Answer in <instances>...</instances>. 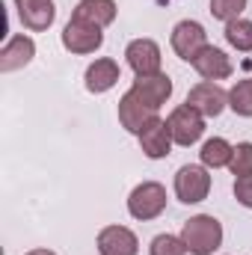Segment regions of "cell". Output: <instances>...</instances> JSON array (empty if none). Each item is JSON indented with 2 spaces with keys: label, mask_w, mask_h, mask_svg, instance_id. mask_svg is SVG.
Segmentation results:
<instances>
[{
  "label": "cell",
  "mask_w": 252,
  "mask_h": 255,
  "mask_svg": "<svg viewBox=\"0 0 252 255\" xmlns=\"http://www.w3.org/2000/svg\"><path fill=\"white\" fill-rule=\"evenodd\" d=\"M181 241L190 255H214L223 244V223L211 214H196L181 226Z\"/></svg>",
  "instance_id": "cell-1"
},
{
  "label": "cell",
  "mask_w": 252,
  "mask_h": 255,
  "mask_svg": "<svg viewBox=\"0 0 252 255\" xmlns=\"http://www.w3.org/2000/svg\"><path fill=\"white\" fill-rule=\"evenodd\" d=\"M163 211H166V187L157 181H142L127 196V214L133 220L148 223V220L160 217Z\"/></svg>",
  "instance_id": "cell-2"
},
{
  "label": "cell",
  "mask_w": 252,
  "mask_h": 255,
  "mask_svg": "<svg viewBox=\"0 0 252 255\" xmlns=\"http://www.w3.org/2000/svg\"><path fill=\"white\" fill-rule=\"evenodd\" d=\"M208 193H211L208 166H202V163H184V166L175 172V196H178L184 205H199V202H205Z\"/></svg>",
  "instance_id": "cell-3"
},
{
  "label": "cell",
  "mask_w": 252,
  "mask_h": 255,
  "mask_svg": "<svg viewBox=\"0 0 252 255\" xmlns=\"http://www.w3.org/2000/svg\"><path fill=\"white\" fill-rule=\"evenodd\" d=\"M166 125H169V133H172V142H175V145H193V142H199L202 133H205V116L184 101L181 107H175V110L169 113Z\"/></svg>",
  "instance_id": "cell-4"
},
{
  "label": "cell",
  "mask_w": 252,
  "mask_h": 255,
  "mask_svg": "<svg viewBox=\"0 0 252 255\" xmlns=\"http://www.w3.org/2000/svg\"><path fill=\"white\" fill-rule=\"evenodd\" d=\"M101 45H104V33L95 24H86V21L71 18L63 27V48L71 51V54H80V57L83 54H95Z\"/></svg>",
  "instance_id": "cell-5"
},
{
  "label": "cell",
  "mask_w": 252,
  "mask_h": 255,
  "mask_svg": "<svg viewBox=\"0 0 252 255\" xmlns=\"http://www.w3.org/2000/svg\"><path fill=\"white\" fill-rule=\"evenodd\" d=\"M154 119H157V110L151 104H145L133 89H127L125 95H122V101H119V125L125 128V130L139 136Z\"/></svg>",
  "instance_id": "cell-6"
},
{
  "label": "cell",
  "mask_w": 252,
  "mask_h": 255,
  "mask_svg": "<svg viewBox=\"0 0 252 255\" xmlns=\"http://www.w3.org/2000/svg\"><path fill=\"white\" fill-rule=\"evenodd\" d=\"M187 104L196 107L205 119H217L229 107V92L220 83H214V80H202L187 92Z\"/></svg>",
  "instance_id": "cell-7"
},
{
  "label": "cell",
  "mask_w": 252,
  "mask_h": 255,
  "mask_svg": "<svg viewBox=\"0 0 252 255\" xmlns=\"http://www.w3.org/2000/svg\"><path fill=\"white\" fill-rule=\"evenodd\" d=\"M125 60L133 68L136 77H145V74H157L163 57H160V45L154 39H133L125 48Z\"/></svg>",
  "instance_id": "cell-8"
},
{
  "label": "cell",
  "mask_w": 252,
  "mask_h": 255,
  "mask_svg": "<svg viewBox=\"0 0 252 255\" xmlns=\"http://www.w3.org/2000/svg\"><path fill=\"white\" fill-rule=\"evenodd\" d=\"M190 65L199 71V77L202 80H226V77H232V71H235V65H232V57L226 54V51H220V48H214V45H205L193 60Z\"/></svg>",
  "instance_id": "cell-9"
},
{
  "label": "cell",
  "mask_w": 252,
  "mask_h": 255,
  "mask_svg": "<svg viewBox=\"0 0 252 255\" xmlns=\"http://www.w3.org/2000/svg\"><path fill=\"white\" fill-rule=\"evenodd\" d=\"M208 45V33L199 21H178L172 27V51L181 57V60H193L202 48Z\"/></svg>",
  "instance_id": "cell-10"
},
{
  "label": "cell",
  "mask_w": 252,
  "mask_h": 255,
  "mask_svg": "<svg viewBox=\"0 0 252 255\" xmlns=\"http://www.w3.org/2000/svg\"><path fill=\"white\" fill-rule=\"evenodd\" d=\"M15 12H18L21 24L33 33H45L57 18L54 0H15Z\"/></svg>",
  "instance_id": "cell-11"
},
{
  "label": "cell",
  "mask_w": 252,
  "mask_h": 255,
  "mask_svg": "<svg viewBox=\"0 0 252 255\" xmlns=\"http://www.w3.org/2000/svg\"><path fill=\"white\" fill-rule=\"evenodd\" d=\"M101 255H139V241L127 226H107L98 232Z\"/></svg>",
  "instance_id": "cell-12"
},
{
  "label": "cell",
  "mask_w": 252,
  "mask_h": 255,
  "mask_svg": "<svg viewBox=\"0 0 252 255\" xmlns=\"http://www.w3.org/2000/svg\"><path fill=\"white\" fill-rule=\"evenodd\" d=\"M130 89H133L145 104H151L154 110H160V107L172 98V80H169V74H163V71H157V74H145V77H136Z\"/></svg>",
  "instance_id": "cell-13"
},
{
  "label": "cell",
  "mask_w": 252,
  "mask_h": 255,
  "mask_svg": "<svg viewBox=\"0 0 252 255\" xmlns=\"http://www.w3.org/2000/svg\"><path fill=\"white\" fill-rule=\"evenodd\" d=\"M139 148L148 160H163L172 151V133H169V125L160 116L139 133Z\"/></svg>",
  "instance_id": "cell-14"
},
{
  "label": "cell",
  "mask_w": 252,
  "mask_h": 255,
  "mask_svg": "<svg viewBox=\"0 0 252 255\" xmlns=\"http://www.w3.org/2000/svg\"><path fill=\"white\" fill-rule=\"evenodd\" d=\"M119 77H122V68H119L116 60H110V57L95 60V63L86 68V74H83L86 89H89L92 95H104V92H110V89L119 83Z\"/></svg>",
  "instance_id": "cell-15"
},
{
  "label": "cell",
  "mask_w": 252,
  "mask_h": 255,
  "mask_svg": "<svg viewBox=\"0 0 252 255\" xmlns=\"http://www.w3.org/2000/svg\"><path fill=\"white\" fill-rule=\"evenodd\" d=\"M33 57H36V42L30 36H12L3 45V51H0V71L3 74L18 71V68H24V65L30 63Z\"/></svg>",
  "instance_id": "cell-16"
},
{
  "label": "cell",
  "mask_w": 252,
  "mask_h": 255,
  "mask_svg": "<svg viewBox=\"0 0 252 255\" xmlns=\"http://www.w3.org/2000/svg\"><path fill=\"white\" fill-rule=\"evenodd\" d=\"M71 18L77 21H86V24H95V27H107L116 21V0H80L71 12Z\"/></svg>",
  "instance_id": "cell-17"
},
{
  "label": "cell",
  "mask_w": 252,
  "mask_h": 255,
  "mask_svg": "<svg viewBox=\"0 0 252 255\" xmlns=\"http://www.w3.org/2000/svg\"><path fill=\"white\" fill-rule=\"evenodd\" d=\"M232 151H235V145H232L229 139L211 136V139H205V145H202V151H199V160H202V166H208V169H223V166L232 163Z\"/></svg>",
  "instance_id": "cell-18"
},
{
  "label": "cell",
  "mask_w": 252,
  "mask_h": 255,
  "mask_svg": "<svg viewBox=\"0 0 252 255\" xmlns=\"http://www.w3.org/2000/svg\"><path fill=\"white\" fill-rule=\"evenodd\" d=\"M226 42H229L235 51L250 54L252 51V21H247V18L229 21V24H226Z\"/></svg>",
  "instance_id": "cell-19"
},
{
  "label": "cell",
  "mask_w": 252,
  "mask_h": 255,
  "mask_svg": "<svg viewBox=\"0 0 252 255\" xmlns=\"http://www.w3.org/2000/svg\"><path fill=\"white\" fill-rule=\"evenodd\" d=\"M229 107H232L238 116L252 119V77L238 80V83L229 89Z\"/></svg>",
  "instance_id": "cell-20"
},
{
  "label": "cell",
  "mask_w": 252,
  "mask_h": 255,
  "mask_svg": "<svg viewBox=\"0 0 252 255\" xmlns=\"http://www.w3.org/2000/svg\"><path fill=\"white\" fill-rule=\"evenodd\" d=\"M229 169H232L235 178H241V175H252V142H238V145H235Z\"/></svg>",
  "instance_id": "cell-21"
},
{
  "label": "cell",
  "mask_w": 252,
  "mask_h": 255,
  "mask_svg": "<svg viewBox=\"0 0 252 255\" xmlns=\"http://www.w3.org/2000/svg\"><path fill=\"white\" fill-rule=\"evenodd\" d=\"M148 255H187V247L175 235H157L148 247Z\"/></svg>",
  "instance_id": "cell-22"
},
{
  "label": "cell",
  "mask_w": 252,
  "mask_h": 255,
  "mask_svg": "<svg viewBox=\"0 0 252 255\" xmlns=\"http://www.w3.org/2000/svg\"><path fill=\"white\" fill-rule=\"evenodd\" d=\"M247 9V0H211V15L217 21H235L241 18V12Z\"/></svg>",
  "instance_id": "cell-23"
},
{
  "label": "cell",
  "mask_w": 252,
  "mask_h": 255,
  "mask_svg": "<svg viewBox=\"0 0 252 255\" xmlns=\"http://www.w3.org/2000/svg\"><path fill=\"white\" fill-rule=\"evenodd\" d=\"M235 199H238L244 208H252V175L235 178Z\"/></svg>",
  "instance_id": "cell-24"
},
{
  "label": "cell",
  "mask_w": 252,
  "mask_h": 255,
  "mask_svg": "<svg viewBox=\"0 0 252 255\" xmlns=\"http://www.w3.org/2000/svg\"><path fill=\"white\" fill-rule=\"evenodd\" d=\"M27 255H57V253H51V250H30Z\"/></svg>",
  "instance_id": "cell-25"
}]
</instances>
